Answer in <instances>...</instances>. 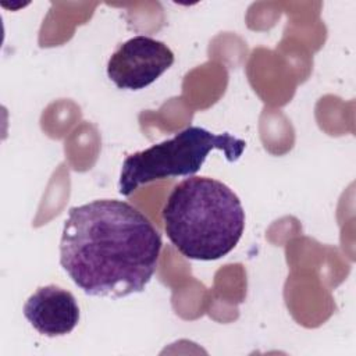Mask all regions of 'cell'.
I'll return each mask as SVG.
<instances>
[{"label":"cell","mask_w":356,"mask_h":356,"mask_svg":"<svg viewBox=\"0 0 356 356\" xmlns=\"http://www.w3.org/2000/svg\"><path fill=\"white\" fill-rule=\"evenodd\" d=\"M172 63L174 53L164 42L138 35L110 56L107 76L120 89L139 90L152 85Z\"/></svg>","instance_id":"obj_4"},{"label":"cell","mask_w":356,"mask_h":356,"mask_svg":"<svg viewBox=\"0 0 356 356\" xmlns=\"http://www.w3.org/2000/svg\"><path fill=\"white\" fill-rule=\"evenodd\" d=\"M246 142L234 135L213 134L202 127H188L174 138L129 154L121 167L118 192L129 196L140 185L168 177H192L209 153L221 150L229 163L239 160Z\"/></svg>","instance_id":"obj_3"},{"label":"cell","mask_w":356,"mask_h":356,"mask_svg":"<svg viewBox=\"0 0 356 356\" xmlns=\"http://www.w3.org/2000/svg\"><path fill=\"white\" fill-rule=\"evenodd\" d=\"M164 229L177 250L192 260H218L239 242L245 211L221 181L189 177L170 192L161 210Z\"/></svg>","instance_id":"obj_2"},{"label":"cell","mask_w":356,"mask_h":356,"mask_svg":"<svg viewBox=\"0 0 356 356\" xmlns=\"http://www.w3.org/2000/svg\"><path fill=\"white\" fill-rule=\"evenodd\" d=\"M22 312L39 334L51 338L70 334L79 321L75 296L53 284L38 288L26 299Z\"/></svg>","instance_id":"obj_5"},{"label":"cell","mask_w":356,"mask_h":356,"mask_svg":"<svg viewBox=\"0 0 356 356\" xmlns=\"http://www.w3.org/2000/svg\"><path fill=\"white\" fill-rule=\"evenodd\" d=\"M161 246L160 232L136 207L97 199L70 209L60 264L86 295L120 299L146 288Z\"/></svg>","instance_id":"obj_1"}]
</instances>
